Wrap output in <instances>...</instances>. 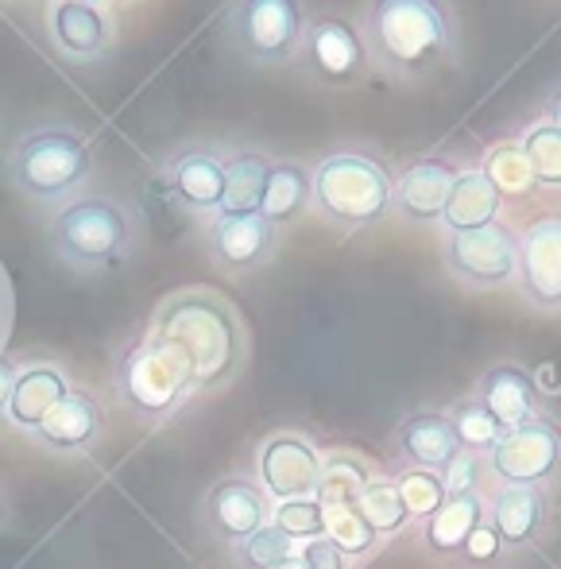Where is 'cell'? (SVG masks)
Segmentation results:
<instances>
[{
	"label": "cell",
	"mask_w": 561,
	"mask_h": 569,
	"mask_svg": "<svg viewBox=\"0 0 561 569\" xmlns=\"http://www.w3.org/2000/svg\"><path fill=\"white\" fill-rule=\"evenodd\" d=\"M322 446L302 430H276L256 446V485L271 503L302 500L318 492L322 480Z\"/></svg>",
	"instance_id": "9"
},
{
	"label": "cell",
	"mask_w": 561,
	"mask_h": 569,
	"mask_svg": "<svg viewBox=\"0 0 561 569\" xmlns=\"http://www.w3.org/2000/svg\"><path fill=\"white\" fill-rule=\"evenodd\" d=\"M388 477L395 480V492H399V500H403V508H407V516H411L414 527H419L422 519H430L445 503L442 472L414 469V465H395Z\"/></svg>",
	"instance_id": "30"
},
{
	"label": "cell",
	"mask_w": 561,
	"mask_h": 569,
	"mask_svg": "<svg viewBox=\"0 0 561 569\" xmlns=\"http://www.w3.org/2000/svg\"><path fill=\"white\" fill-rule=\"evenodd\" d=\"M322 511H325V539H330L344 558L364 562V558H372L375 550H380L383 539L372 531V523L360 516L357 503H322Z\"/></svg>",
	"instance_id": "27"
},
{
	"label": "cell",
	"mask_w": 561,
	"mask_h": 569,
	"mask_svg": "<svg viewBox=\"0 0 561 569\" xmlns=\"http://www.w3.org/2000/svg\"><path fill=\"white\" fill-rule=\"evenodd\" d=\"M372 477H375V469L360 453H349V450L325 453L322 480H318L314 496H318V503H357Z\"/></svg>",
	"instance_id": "28"
},
{
	"label": "cell",
	"mask_w": 561,
	"mask_h": 569,
	"mask_svg": "<svg viewBox=\"0 0 561 569\" xmlns=\"http://www.w3.org/2000/svg\"><path fill=\"white\" fill-rule=\"evenodd\" d=\"M271 159L263 151H237L224 159V202L221 213H260Z\"/></svg>",
	"instance_id": "26"
},
{
	"label": "cell",
	"mask_w": 561,
	"mask_h": 569,
	"mask_svg": "<svg viewBox=\"0 0 561 569\" xmlns=\"http://www.w3.org/2000/svg\"><path fill=\"white\" fill-rule=\"evenodd\" d=\"M480 407L500 422L503 430H515L523 422L547 415V399L539 391V380L527 365L519 360H500V365H488L477 376V391H472Z\"/></svg>",
	"instance_id": "16"
},
{
	"label": "cell",
	"mask_w": 561,
	"mask_h": 569,
	"mask_svg": "<svg viewBox=\"0 0 561 569\" xmlns=\"http://www.w3.org/2000/svg\"><path fill=\"white\" fill-rule=\"evenodd\" d=\"M82 4H101V0H82Z\"/></svg>",
	"instance_id": "43"
},
{
	"label": "cell",
	"mask_w": 561,
	"mask_h": 569,
	"mask_svg": "<svg viewBox=\"0 0 561 569\" xmlns=\"http://www.w3.org/2000/svg\"><path fill=\"white\" fill-rule=\"evenodd\" d=\"M31 438L54 457H93L106 438V403L90 388H70V396L39 422Z\"/></svg>",
	"instance_id": "15"
},
{
	"label": "cell",
	"mask_w": 561,
	"mask_h": 569,
	"mask_svg": "<svg viewBox=\"0 0 561 569\" xmlns=\"http://www.w3.org/2000/svg\"><path fill=\"white\" fill-rule=\"evenodd\" d=\"M457 179H461V167L445 156H427L414 159L399 171L395 179V210L403 213L414 226H434L442 221L449 194H453Z\"/></svg>",
	"instance_id": "18"
},
{
	"label": "cell",
	"mask_w": 561,
	"mask_h": 569,
	"mask_svg": "<svg viewBox=\"0 0 561 569\" xmlns=\"http://www.w3.org/2000/svg\"><path fill=\"white\" fill-rule=\"evenodd\" d=\"M480 465L484 457L469 453V450H457L449 457V465L442 469V480H445V496H472L480 492Z\"/></svg>",
	"instance_id": "36"
},
{
	"label": "cell",
	"mask_w": 561,
	"mask_h": 569,
	"mask_svg": "<svg viewBox=\"0 0 561 569\" xmlns=\"http://www.w3.org/2000/svg\"><path fill=\"white\" fill-rule=\"evenodd\" d=\"M271 523V500L252 477H221L202 496V527L221 547H240Z\"/></svg>",
	"instance_id": "12"
},
{
	"label": "cell",
	"mask_w": 561,
	"mask_h": 569,
	"mask_svg": "<svg viewBox=\"0 0 561 569\" xmlns=\"http://www.w3.org/2000/svg\"><path fill=\"white\" fill-rule=\"evenodd\" d=\"M4 322H8V291H4V279H0V338H4Z\"/></svg>",
	"instance_id": "41"
},
{
	"label": "cell",
	"mask_w": 561,
	"mask_h": 569,
	"mask_svg": "<svg viewBox=\"0 0 561 569\" xmlns=\"http://www.w3.org/2000/svg\"><path fill=\"white\" fill-rule=\"evenodd\" d=\"M93 171V148L82 132L67 124L36 128L12 148L8 179L36 202H62Z\"/></svg>",
	"instance_id": "6"
},
{
	"label": "cell",
	"mask_w": 561,
	"mask_h": 569,
	"mask_svg": "<svg viewBox=\"0 0 561 569\" xmlns=\"http://www.w3.org/2000/svg\"><path fill=\"white\" fill-rule=\"evenodd\" d=\"M148 330L187 360L198 396L232 383L244 368L248 333L237 307L224 302L221 295L202 291V287L171 295L156 310Z\"/></svg>",
	"instance_id": "1"
},
{
	"label": "cell",
	"mask_w": 561,
	"mask_h": 569,
	"mask_svg": "<svg viewBox=\"0 0 561 569\" xmlns=\"http://www.w3.org/2000/svg\"><path fill=\"white\" fill-rule=\"evenodd\" d=\"M302 67L314 82L330 90H349L368 74V47L364 36L341 16H318L302 31Z\"/></svg>",
	"instance_id": "11"
},
{
	"label": "cell",
	"mask_w": 561,
	"mask_h": 569,
	"mask_svg": "<svg viewBox=\"0 0 561 569\" xmlns=\"http://www.w3.org/2000/svg\"><path fill=\"white\" fill-rule=\"evenodd\" d=\"M112 396L132 419L159 427V422H171L179 411H187V403L198 391L187 360L151 330H143L120 349L117 365H112Z\"/></svg>",
	"instance_id": "2"
},
{
	"label": "cell",
	"mask_w": 561,
	"mask_h": 569,
	"mask_svg": "<svg viewBox=\"0 0 561 569\" xmlns=\"http://www.w3.org/2000/svg\"><path fill=\"white\" fill-rule=\"evenodd\" d=\"M364 47L395 74H422L449 54V12L442 0H372Z\"/></svg>",
	"instance_id": "4"
},
{
	"label": "cell",
	"mask_w": 561,
	"mask_h": 569,
	"mask_svg": "<svg viewBox=\"0 0 561 569\" xmlns=\"http://www.w3.org/2000/svg\"><path fill=\"white\" fill-rule=\"evenodd\" d=\"M484 469L495 485L508 488H554L561 480V422L554 415L523 422L508 430L492 453L484 457Z\"/></svg>",
	"instance_id": "7"
},
{
	"label": "cell",
	"mask_w": 561,
	"mask_h": 569,
	"mask_svg": "<svg viewBox=\"0 0 561 569\" xmlns=\"http://www.w3.org/2000/svg\"><path fill=\"white\" fill-rule=\"evenodd\" d=\"M294 550L299 547H294L276 523H268V527H260L252 539L232 547V562H237V569H276L287 555H294Z\"/></svg>",
	"instance_id": "34"
},
{
	"label": "cell",
	"mask_w": 561,
	"mask_h": 569,
	"mask_svg": "<svg viewBox=\"0 0 561 569\" xmlns=\"http://www.w3.org/2000/svg\"><path fill=\"white\" fill-rule=\"evenodd\" d=\"M500 558H503L500 539H495V531L488 527V516H484V523H480L477 531H472V539L464 542V550H461V558H457V566L484 569V566L500 562Z\"/></svg>",
	"instance_id": "37"
},
{
	"label": "cell",
	"mask_w": 561,
	"mask_h": 569,
	"mask_svg": "<svg viewBox=\"0 0 561 569\" xmlns=\"http://www.w3.org/2000/svg\"><path fill=\"white\" fill-rule=\"evenodd\" d=\"M480 171L500 190V198H523L527 190L534 187V171H531V159H527L523 143H495V148H488Z\"/></svg>",
	"instance_id": "32"
},
{
	"label": "cell",
	"mask_w": 561,
	"mask_h": 569,
	"mask_svg": "<svg viewBox=\"0 0 561 569\" xmlns=\"http://www.w3.org/2000/svg\"><path fill=\"white\" fill-rule=\"evenodd\" d=\"M484 516H488V496L484 492L445 496L442 508L414 527L422 555H430L434 562H457L461 550H464V542L472 539V531L484 523Z\"/></svg>",
	"instance_id": "21"
},
{
	"label": "cell",
	"mask_w": 561,
	"mask_h": 569,
	"mask_svg": "<svg viewBox=\"0 0 561 569\" xmlns=\"http://www.w3.org/2000/svg\"><path fill=\"white\" fill-rule=\"evenodd\" d=\"M357 508H360V516L372 523V531L380 535V539H395V535H403L407 527H411V516H407L403 500H399V492H395V480H391L388 472H375V477L368 480Z\"/></svg>",
	"instance_id": "29"
},
{
	"label": "cell",
	"mask_w": 561,
	"mask_h": 569,
	"mask_svg": "<svg viewBox=\"0 0 561 569\" xmlns=\"http://www.w3.org/2000/svg\"><path fill=\"white\" fill-rule=\"evenodd\" d=\"M51 39L70 59H98L109 47L112 31L98 4L82 0H54L51 4Z\"/></svg>",
	"instance_id": "23"
},
{
	"label": "cell",
	"mask_w": 561,
	"mask_h": 569,
	"mask_svg": "<svg viewBox=\"0 0 561 569\" xmlns=\"http://www.w3.org/2000/svg\"><path fill=\"white\" fill-rule=\"evenodd\" d=\"M395 179L364 151H333L314 167V210L337 229H368L391 213Z\"/></svg>",
	"instance_id": "5"
},
{
	"label": "cell",
	"mask_w": 561,
	"mask_h": 569,
	"mask_svg": "<svg viewBox=\"0 0 561 569\" xmlns=\"http://www.w3.org/2000/svg\"><path fill=\"white\" fill-rule=\"evenodd\" d=\"M442 256L449 276L461 279L464 287H477V291L508 287L519 276V232L503 221L469 232H449Z\"/></svg>",
	"instance_id": "10"
},
{
	"label": "cell",
	"mask_w": 561,
	"mask_h": 569,
	"mask_svg": "<svg viewBox=\"0 0 561 569\" xmlns=\"http://www.w3.org/2000/svg\"><path fill=\"white\" fill-rule=\"evenodd\" d=\"M70 376L62 365L54 360H28V365L16 368V380H12V396H8L4 407V419L8 427L23 430V435H36L39 422L70 396Z\"/></svg>",
	"instance_id": "19"
},
{
	"label": "cell",
	"mask_w": 561,
	"mask_h": 569,
	"mask_svg": "<svg viewBox=\"0 0 561 569\" xmlns=\"http://www.w3.org/2000/svg\"><path fill=\"white\" fill-rule=\"evenodd\" d=\"M271 523L294 542H314L325 535V511L318 503V496H302V500H283V503H271Z\"/></svg>",
	"instance_id": "33"
},
{
	"label": "cell",
	"mask_w": 561,
	"mask_h": 569,
	"mask_svg": "<svg viewBox=\"0 0 561 569\" xmlns=\"http://www.w3.org/2000/svg\"><path fill=\"white\" fill-rule=\"evenodd\" d=\"M314 206V171H307L302 163H271L268 187H263V202L260 213L271 226H291L299 213H307Z\"/></svg>",
	"instance_id": "24"
},
{
	"label": "cell",
	"mask_w": 561,
	"mask_h": 569,
	"mask_svg": "<svg viewBox=\"0 0 561 569\" xmlns=\"http://www.w3.org/2000/svg\"><path fill=\"white\" fill-rule=\"evenodd\" d=\"M500 206H503L500 190H495L492 182H488V174L477 167V171H461L453 194H449L442 221L449 232L484 229V226H492V221H500Z\"/></svg>",
	"instance_id": "25"
},
{
	"label": "cell",
	"mask_w": 561,
	"mask_h": 569,
	"mask_svg": "<svg viewBox=\"0 0 561 569\" xmlns=\"http://www.w3.org/2000/svg\"><path fill=\"white\" fill-rule=\"evenodd\" d=\"M307 31L299 0H237L229 12V36L248 62L279 67L294 59Z\"/></svg>",
	"instance_id": "8"
},
{
	"label": "cell",
	"mask_w": 561,
	"mask_h": 569,
	"mask_svg": "<svg viewBox=\"0 0 561 569\" xmlns=\"http://www.w3.org/2000/svg\"><path fill=\"white\" fill-rule=\"evenodd\" d=\"M515 283L531 307L561 310V213H542L519 232Z\"/></svg>",
	"instance_id": "13"
},
{
	"label": "cell",
	"mask_w": 561,
	"mask_h": 569,
	"mask_svg": "<svg viewBox=\"0 0 561 569\" xmlns=\"http://www.w3.org/2000/svg\"><path fill=\"white\" fill-rule=\"evenodd\" d=\"M449 422H453V435H457V446L477 457H488L500 446V438L508 435V430L500 427V422L492 419V415L484 411V407L477 403V399H457L453 407H445Z\"/></svg>",
	"instance_id": "31"
},
{
	"label": "cell",
	"mask_w": 561,
	"mask_h": 569,
	"mask_svg": "<svg viewBox=\"0 0 561 569\" xmlns=\"http://www.w3.org/2000/svg\"><path fill=\"white\" fill-rule=\"evenodd\" d=\"M395 442V457L399 465H414V469H434L442 472L461 446H457L453 422H449L445 411H411L403 415V422L391 435Z\"/></svg>",
	"instance_id": "22"
},
{
	"label": "cell",
	"mask_w": 561,
	"mask_h": 569,
	"mask_svg": "<svg viewBox=\"0 0 561 569\" xmlns=\"http://www.w3.org/2000/svg\"><path fill=\"white\" fill-rule=\"evenodd\" d=\"M523 151L531 159V171H534V182L542 187H561V132L550 120L534 124L523 140Z\"/></svg>",
	"instance_id": "35"
},
{
	"label": "cell",
	"mask_w": 561,
	"mask_h": 569,
	"mask_svg": "<svg viewBox=\"0 0 561 569\" xmlns=\"http://www.w3.org/2000/svg\"><path fill=\"white\" fill-rule=\"evenodd\" d=\"M547 117H550V124L561 132V90L558 93H550V101H547Z\"/></svg>",
	"instance_id": "40"
},
{
	"label": "cell",
	"mask_w": 561,
	"mask_h": 569,
	"mask_svg": "<svg viewBox=\"0 0 561 569\" xmlns=\"http://www.w3.org/2000/svg\"><path fill=\"white\" fill-rule=\"evenodd\" d=\"M276 569H310V566L302 562V555H299V550H294V555H287L283 562H279Z\"/></svg>",
	"instance_id": "42"
},
{
	"label": "cell",
	"mask_w": 561,
	"mask_h": 569,
	"mask_svg": "<svg viewBox=\"0 0 561 569\" xmlns=\"http://www.w3.org/2000/svg\"><path fill=\"white\" fill-rule=\"evenodd\" d=\"M51 248L74 271H109L132 256L136 218L124 202L106 194H78L47 226Z\"/></svg>",
	"instance_id": "3"
},
{
	"label": "cell",
	"mask_w": 561,
	"mask_h": 569,
	"mask_svg": "<svg viewBox=\"0 0 561 569\" xmlns=\"http://www.w3.org/2000/svg\"><path fill=\"white\" fill-rule=\"evenodd\" d=\"M210 260L229 276H248L263 268L276 252V226L263 213H213L206 229Z\"/></svg>",
	"instance_id": "17"
},
{
	"label": "cell",
	"mask_w": 561,
	"mask_h": 569,
	"mask_svg": "<svg viewBox=\"0 0 561 569\" xmlns=\"http://www.w3.org/2000/svg\"><path fill=\"white\" fill-rule=\"evenodd\" d=\"M550 519H554V503L547 488L495 485V492L488 496V527L500 539L503 555H527L539 547L550 531Z\"/></svg>",
	"instance_id": "14"
},
{
	"label": "cell",
	"mask_w": 561,
	"mask_h": 569,
	"mask_svg": "<svg viewBox=\"0 0 561 569\" xmlns=\"http://www.w3.org/2000/svg\"><path fill=\"white\" fill-rule=\"evenodd\" d=\"M299 555H302V562H307L310 569H357V562H352V558H344L341 550L325 539V535H322V539H314V542H302Z\"/></svg>",
	"instance_id": "38"
},
{
	"label": "cell",
	"mask_w": 561,
	"mask_h": 569,
	"mask_svg": "<svg viewBox=\"0 0 561 569\" xmlns=\"http://www.w3.org/2000/svg\"><path fill=\"white\" fill-rule=\"evenodd\" d=\"M12 380H16V365L0 352V415L8 407V396H12Z\"/></svg>",
	"instance_id": "39"
},
{
	"label": "cell",
	"mask_w": 561,
	"mask_h": 569,
	"mask_svg": "<svg viewBox=\"0 0 561 569\" xmlns=\"http://www.w3.org/2000/svg\"><path fill=\"white\" fill-rule=\"evenodd\" d=\"M163 187L182 210L221 213L224 202V159L213 148H187L167 163Z\"/></svg>",
	"instance_id": "20"
}]
</instances>
